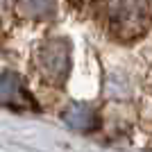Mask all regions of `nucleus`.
Listing matches in <instances>:
<instances>
[{
	"mask_svg": "<svg viewBox=\"0 0 152 152\" xmlns=\"http://www.w3.org/2000/svg\"><path fill=\"white\" fill-rule=\"evenodd\" d=\"M68 43L66 41H50L45 45L41 55H39V66H41V73H43L50 82H61L66 73H68V64H70V57H68Z\"/></svg>",
	"mask_w": 152,
	"mask_h": 152,
	"instance_id": "f03ea898",
	"label": "nucleus"
},
{
	"mask_svg": "<svg viewBox=\"0 0 152 152\" xmlns=\"http://www.w3.org/2000/svg\"><path fill=\"white\" fill-rule=\"evenodd\" d=\"M150 2L148 0H109L107 20L114 37L121 41H132L150 27Z\"/></svg>",
	"mask_w": 152,
	"mask_h": 152,
	"instance_id": "f257e3e1",
	"label": "nucleus"
},
{
	"mask_svg": "<svg viewBox=\"0 0 152 152\" xmlns=\"http://www.w3.org/2000/svg\"><path fill=\"white\" fill-rule=\"evenodd\" d=\"M20 9L32 16V18H41V16H48L52 12V0H18Z\"/></svg>",
	"mask_w": 152,
	"mask_h": 152,
	"instance_id": "20e7f679",
	"label": "nucleus"
},
{
	"mask_svg": "<svg viewBox=\"0 0 152 152\" xmlns=\"http://www.w3.org/2000/svg\"><path fill=\"white\" fill-rule=\"evenodd\" d=\"M25 91L20 86L18 77L14 73H2L0 75V102L2 104H9V107H16L23 98H25Z\"/></svg>",
	"mask_w": 152,
	"mask_h": 152,
	"instance_id": "7ed1b4c3",
	"label": "nucleus"
}]
</instances>
